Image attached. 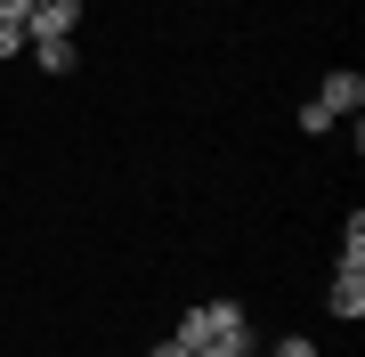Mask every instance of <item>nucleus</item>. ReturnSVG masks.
<instances>
[{
  "mask_svg": "<svg viewBox=\"0 0 365 357\" xmlns=\"http://www.w3.org/2000/svg\"><path fill=\"white\" fill-rule=\"evenodd\" d=\"M195 357H244V349H227V341H211V349H195Z\"/></svg>",
  "mask_w": 365,
  "mask_h": 357,
  "instance_id": "obj_11",
  "label": "nucleus"
},
{
  "mask_svg": "<svg viewBox=\"0 0 365 357\" xmlns=\"http://www.w3.org/2000/svg\"><path fill=\"white\" fill-rule=\"evenodd\" d=\"M25 16H33V0H0V25H16V33H25Z\"/></svg>",
  "mask_w": 365,
  "mask_h": 357,
  "instance_id": "obj_8",
  "label": "nucleus"
},
{
  "mask_svg": "<svg viewBox=\"0 0 365 357\" xmlns=\"http://www.w3.org/2000/svg\"><path fill=\"white\" fill-rule=\"evenodd\" d=\"M179 349H211V341H227V349H260V333H252V309L244 301H203V309H187L179 317V333H170Z\"/></svg>",
  "mask_w": 365,
  "mask_h": 357,
  "instance_id": "obj_1",
  "label": "nucleus"
},
{
  "mask_svg": "<svg viewBox=\"0 0 365 357\" xmlns=\"http://www.w3.org/2000/svg\"><path fill=\"white\" fill-rule=\"evenodd\" d=\"M276 357H317V341H309V333H284V341H276Z\"/></svg>",
  "mask_w": 365,
  "mask_h": 357,
  "instance_id": "obj_7",
  "label": "nucleus"
},
{
  "mask_svg": "<svg viewBox=\"0 0 365 357\" xmlns=\"http://www.w3.org/2000/svg\"><path fill=\"white\" fill-rule=\"evenodd\" d=\"M317 106H325L333 122H341V114H357V106H365V73H357V66H333V73H325V90H317Z\"/></svg>",
  "mask_w": 365,
  "mask_h": 357,
  "instance_id": "obj_3",
  "label": "nucleus"
},
{
  "mask_svg": "<svg viewBox=\"0 0 365 357\" xmlns=\"http://www.w3.org/2000/svg\"><path fill=\"white\" fill-rule=\"evenodd\" d=\"M25 49H33L41 73H73V66H81V41H25Z\"/></svg>",
  "mask_w": 365,
  "mask_h": 357,
  "instance_id": "obj_5",
  "label": "nucleus"
},
{
  "mask_svg": "<svg viewBox=\"0 0 365 357\" xmlns=\"http://www.w3.org/2000/svg\"><path fill=\"white\" fill-rule=\"evenodd\" d=\"M155 357H195V349H179V341H155Z\"/></svg>",
  "mask_w": 365,
  "mask_h": 357,
  "instance_id": "obj_10",
  "label": "nucleus"
},
{
  "mask_svg": "<svg viewBox=\"0 0 365 357\" xmlns=\"http://www.w3.org/2000/svg\"><path fill=\"white\" fill-rule=\"evenodd\" d=\"M73 25H81V0H33L25 41H73Z\"/></svg>",
  "mask_w": 365,
  "mask_h": 357,
  "instance_id": "obj_2",
  "label": "nucleus"
},
{
  "mask_svg": "<svg viewBox=\"0 0 365 357\" xmlns=\"http://www.w3.org/2000/svg\"><path fill=\"white\" fill-rule=\"evenodd\" d=\"M325 309H333L341 325H357V317H365V276H341V268H333V292H325Z\"/></svg>",
  "mask_w": 365,
  "mask_h": 357,
  "instance_id": "obj_4",
  "label": "nucleus"
},
{
  "mask_svg": "<svg viewBox=\"0 0 365 357\" xmlns=\"http://www.w3.org/2000/svg\"><path fill=\"white\" fill-rule=\"evenodd\" d=\"M292 122H300V130H309V138H325V130H333V114H325V106H317V98H309V106H300Z\"/></svg>",
  "mask_w": 365,
  "mask_h": 357,
  "instance_id": "obj_6",
  "label": "nucleus"
},
{
  "mask_svg": "<svg viewBox=\"0 0 365 357\" xmlns=\"http://www.w3.org/2000/svg\"><path fill=\"white\" fill-rule=\"evenodd\" d=\"M0 57H25V33L16 25H0Z\"/></svg>",
  "mask_w": 365,
  "mask_h": 357,
  "instance_id": "obj_9",
  "label": "nucleus"
}]
</instances>
